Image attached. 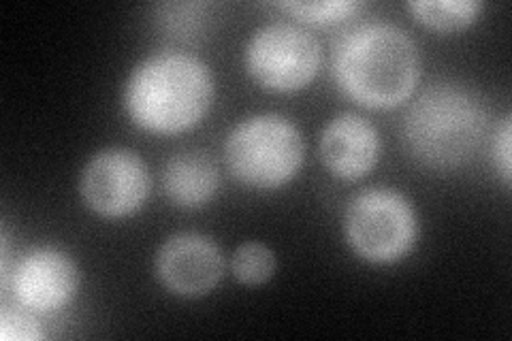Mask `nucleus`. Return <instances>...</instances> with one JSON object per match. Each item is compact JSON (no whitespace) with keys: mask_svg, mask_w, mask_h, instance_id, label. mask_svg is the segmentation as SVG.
I'll return each mask as SVG.
<instances>
[{"mask_svg":"<svg viewBox=\"0 0 512 341\" xmlns=\"http://www.w3.org/2000/svg\"><path fill=\"white\" fill-rule=\"evenodd\" d=\"M214 94V75L203 60L182 52H160L143 58L128 75L122 103L141 131L180 135L203 122Z\"/></svg>","mask_w":512,"mask_h":341,"instance_id":"nucleus-1","label":"nucleus"},{"mask_svg":"<svg viewBox=\"0 0 512 341\" xmlns=\"http://www.w3.org/2000/svg\"><path fill=\"white\" fill-rule=\"evenodd\" d=\"M333 77L361 107L393 109L419 84V50L404 28L367 22L350 28L335 45Z\"/></svg>","mask_w":512,"mask_h":341,"instance_id":"nucleus-2","label":"nucleus"},{"mask_svg":"<svg viewBox=\"0 0 512 341\" xmlns=\"http://www.w3.org/2000/svg\"><path fill=\"white\" fill-rule=\"evenodd\" d=\"M487 126V107L474 90L434 84L410 105L404 143L412 158L425 167L457 169L474 158Z\"/></svg>","mask_w":512,"mask_h":341,"instance_id":"nucleus-3","label":"nucleus"},{"mask_svg":"<svg viewBox=\"0 0 512 341\" xmlns=\"http://www.w3.org/2000/svg\"><path fill=\"white\" fill-rule=\"evenodd\" d=\"M306 145L299 126L280 113L239 122L224 143V160L235 180L252 190H278L295 180Z\"/></svg>","mask_w":512,"mask_h":341,"instance_id":"nucleus-4","label":"nucleus"},{"mask_svg":"<svg viewBox=\"0 0 512 341\" xmlns=\"http://www.w3.org/2000/svg\"><path fill=\"white\" fill-rule=\"evenodd\" d=\"M419 214L406 194L391 188L363 190L346 207L344 237L361 261L387 267L414 250Z\"/></svg>","mask_w":512,"mask_h":341,"instance_id":"nucleus-5","label":"nucleus"},{"mask_svg":"<svg viewBox=\"0 0 512 341\" xmlns=\"http://www.w3.org/2000/svg\"><path fill=\"white\" fill-rule=\"evenodd\" d=\"M320 45L308 28L274 22L259 28L246 45V69L263 90L293 94L308 88L320 69Z\"/></svg>","mask_w":512,"mask_h":341,"instance_id":"nucleus-6","label":"nucleus"},{"mask_svg":"<svg viewBox=\"0 0 512 341\" xmlns=\"http://www.w3.org/2000/svg\"><path fill=\"white\" fill-rule=\"evenodd\" d=\"M79 194L101 218L135 216L150 197L148 165L133 150L107 148L88 160L79 177Z\"/></svg>","mask_w":512,"mask_h":341,"instance_id":"nucleus-7","label":"nucleus"},{"mask_svg":"<svg viewBox=\"0 0 512 341\" xmlns=\"http://www.w3.org/2000/svg\"><path fill=\"white\" fill-rule=\"evenodd\" d=\"M13 299L37 316H52L69 307L79 290V269L73 256L56 246L24 252L9 278Z\"/></svg>","mask_w":512,"mask_h":341,"instance_id":"nucleus-8","label":"nucleus"},{"mask_svg":"<svg viewBox=\"0 0 512 341\" xmlns=\"http://www.w3.org/2000/svg\"><path fill=\"white\" fill-rule=\"evenodd\" d=\"M156 278L171 295L199 299L210 295L224 273L216 241L201 233L171 235L156 252Z\"/></svg>","mask_w":512,"mask_h":341,"instance_id":"nucleus-9","label":"nucleus"},{"mask_svg":"<svg viewBox=\"0 0 512 341\" xmlns=\"http://www.w3.org/2000/svg\"><path fill=\"white\" fill-rule=\"evenodd\" d=\"M320 158L338 180L357 182L380 160L382 139L378 128L357 113H340L320 133Z\"/></svg>","mask_w":512,"mask_h":341,"instance_id":"nucleus-10","label":"nucleus"},{"mask_svg":"<svg viewBox=\"0 0 512 341\" xmlns=\"http://www.w3.org/2000/svg\"><path fill=\"white\" fill-rule=\"evenodd\" d=\"M165 197L182 209H197L210 203L220 188L216 162L203 152H182L167 160L160 175Z\"/></svg>","mask_w":512,"mask_h":341,"instance_id":"nucleus-11","label":"nucleus"},{"mask_svg":"<svg viewBox=\"0 0 512 341\" xmlns=\"http://www.w3.org/2000/svg\"><path fill=\"white\" fill-rule=\"evenodd\" d=\"M408 11L423 26L436 32H461L470 28L483 13L478 0H414Z\"/></svg>","mask_w":512,"mask_h":341,"instance_id":"nucleus-12","label":"nucleus"},{"mask_svg":"<svg viewBox=\"0 0 512 341\" xmlns=\"http://www.w3.org/2000/svg\"><path fill=\"white\" fill-rule=\"evenodd\" d=\"M276 254L261 241H246L231 256L233 278L244 286H261L274 278Z\"/></svg>","mask_w":512,"mask_h":341,"instance_id":"nucleus-13","label":"nucleus"},{"mask_svg":"<svg viewBox=\"0 0 512 341\" xmlns=\"http://www.w3.org/2000/svg\"><path fill=\"white\" fill-rule=\"evenodd\" d=\"M278 9L293 15L301 24H338L348 20L361 9V3L355 0H320V3H278Z\"/></svg>","mask_w":512,"mask_h":341,"instance_id":"nucleus-14","label":"nucleus"},{"mask_svg":"<svg viewBox=\"0 0 512 341\" xmlns=\"http://www.w3.org/2000/svg\"><path fill=\"white\" fill-rule=\"evenodd\" d=\"M0 337L3 341H41L45 335L37 322V314L24 307H5L0 312Z\"/></svg>","mask_w":512,"mask_h":341,"instance_id":"nucleus-15","label":"nucleus"},{"mask_svg":"<svg viewBox=\"0 0 512 341\" xmlns=\"http://www.w3.org/2000/svg\"><path fill=\"white\" fill-rule=\"evenodd\" d=\"M495 165L500 169V175L506 186H510L512 180V126H510V118H506L500 126L498 137H495Z\"/></svg>","mask_w":512,"mask_h":341,"instance_id":"nucleus-16","label":"nucleus"}]
</instances>
